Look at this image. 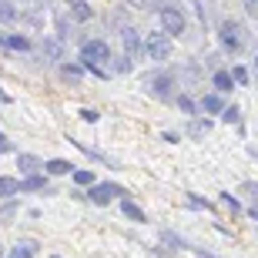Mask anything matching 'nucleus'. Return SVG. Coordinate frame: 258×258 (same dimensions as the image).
<instances>
[{
  "label": "nucleus",
  "mask_w": 258,
  "mask_h": 258,
  "mask_svg": "<svg viewBox=\"0 0 258 258\" xmlns=\"http://www.w3.org/2000/svg\"><path fill=\"white\" fill-rule=\"evenodd\" d=\"M144 50H148V57H151V60H168L174 47H171V37H164V34H154V37H148Z\"/></svg>",
  "instance_id": "f03ea898"
},
{
  "label": "nucleus",
  "mask_w": 258,
  "mask_h": 258,
  "mask_svg": "<svg viewBox=\"0 0 258 258\" xmlns=\"http://www.w3.org/2000/svg\"><path fill=\"white\" fill-rule=\"evenodd\" d=\"M221 44L228 50H241V37H238V27L231 24V20H225L221 24Z\"/></svg>",
  "instance_id": "39448f33"
},
{
  "label": "nucleus",
  "mask_w": 258,
  "mask_h": 258,
  "mask_svg": "<svg viewBox=\"0 0 258 258\" xmlns=\"http://www.w3.org/2000/svg\"><path fill=\"white\" fill-rule=\"evenodd\" d=\"M148 84H154V91H158V94H168V87H171V77H168V74H158V77H151Z\"/></svg>",
  "instance_id": "6e6552de"
},
{
  "label": "nucleus",
  "mask_w": 258,
  "mask_h": 258,
  "mask_svg": "<svg viewBox=\"0 0 258 258\" xmlns=\"http://www.w3.org/2000/svg\"><path fill=\"white\" fill-rule=\"evenodd\" d=\"M231 81H235V84H248V71H245V67H235V71H231Z\"/></svg>",
  "instance_id": "a211bd4d"
},
{
  "label": "nucleus",
  "mask_w": 258,
  "mask_h": 258,
  "mask_svg": "<svg viewBox=\"0 0 258 258\" xmlns=\"http://www.w3.org/2000/svg\"><path fill=\"white\" fill-rule=\"evenodd\" d=\"M121 208H124V215L131 221H144V211L138 208V205H134V201H124V205H121Z\"/></svg>",
  "instance_id": "9d476101"
},
{
  "label": "nucleus",
  "mask_w": 258,
  "mask_h": 258,
  "mask_svg": "<svg viewBox=\"0 0 258 258\" xmlns=\"http://www.w3.org/2000/svg\"><path fill=\"white\" fill-rule=\"evenodd\" d=\"M0 44H7V47H14V50H27V47H30L27 37H4Z\"/></svg>",
  "instance_id": "f8f14e48"
},
{
  "label": "nucleus",
  "mask_w": 258,
  "mask_h": 258,
  "mask_svg": "<svg viewBox=\"0 0 258 258\" xmlns=\"http://www.w3.org/2000/svg\"><path fill=\"white\" fill-rule=\"evenodd\" d=\"M111 57V50H107L104 40H91V44H84V50H81V60H84V67H101V60Z\"/></svg>",
  "instance_id": "f257e3e1"
},
{
  "label": "nucleus",
  "mask_w": 258,
  "mask_h": 258,
  "mask_svg": "<svg viewBox=\"0 0 258 258\" xmlns=\"http://www.w3.org/2000/svg\"><path fill=\"white\" fill-rule=\"evenodd\" d=\"M161 27H164V34H181V30H184V17H181V10L164 7V10H161Z\"/></svg>",
  "instance_id": "7ed1b4c3"
},
{
  "label": "nucleus",
  "mask_w": 258,
  "mask_h": 258,
  "mask_svg": "<svg viewBox=\"0 0 258 258\" xmlns=\"http://www.w3.org/2000/svg\"><path fill=\"white\" fill-rule=\"evenodd\" d=\"M208 131V121H195V127H191V134H205Z\"/></svg>",
  "instance_id": "b1692460"
},
{
  "label": "nucleus",
  "mask_w": 258,
  "mask_h": 258,
  "mask_svg": "<svg viewBox=\"0 0 258 258\" xmlns=\"http://www.w3.org/2000/svg\"><path fill=\"white\" fill-rule=\"evenodd\" d=\"M215 87H218V91H231V74L228 71H218V74H215Z\"/></svg>",
  "instance_id": "ddd939ff"
},
{
  "label": "nucleus",
  "mask_w": 258,
  "mask_h": 258,
  "mask_svg": "<svg viewBox=\"0 0 258 258\" xmlns=\"http://www.w3.org/2000/svg\"><path fill=\"white\" fill-rule=\"evenodd\" d=\"M10 258H34V251H30V248H14Z\"/></svg>",
  "instance_id": "5701e85b"
},
{
  "label": "nucleus",
  "mask_w": 258,
  "mask_h": 258,
  "mask_svg": "<svg viewBox=\"0 0 258 258\" xmlns=\"http://www.w3.org/2000/svg\"><path fill=\"white\" fill-rule=\"evenodd\" d=\"M71 7H74V17H77V20H87V17H91V14H94V10L87 7L84 0H74V4H71Z\"/></svg>",
  "instance_id": "9b49d317"
},
{
  "label": "nucleus",
  "mask_w": 258,
  "mask_h": 258,
  "mask_svg": "<svg viewBox=\"0 0 258 258\" xmlns=\"http://www.w3.org/2000/svg\"><path fill=\"white\" fill-rule=\"evenodd\" d=\"M44 168H47L50 174H67V171H71V164H67V161H60V158H57V161H47Z\"/></svg>",
  "instance_id": "4468645a"
},
{
  "label": "nucleus",
  "mask_w": 258,
  "mask_h": 258,
  "mask_svg": "<svg viewBox=\"0 0 258 258\" xmlns=\"http://www.w3.org/2000/svg\"><path fill=\"white\" fill-rule=\"evenodd\" d=\"M121 40H124V47H127V57H134V54H138V34H134L131 27H124Z\"/></svg>",
  "instance_id": "0eeeda50"
},
{
  "label": "nucleus",
  "mask_w": 258,
  "mask_h": 258,
  "mask_svg": "<svg viewBox=\"0 0 258 258\" xmlns=\"http://www.w3.org/2000/svg\"><path fill=\"white\" fill-rule=\"evenodd\" d=\"M14 17H17V14L10 10V4H0V20H14Z\"/></svg>",
  "instance_id": "4be33fe9"
},
{
  "label": "nucleus",
  "mask_w": 258,
  "mask_h": 258,
  "mask_svg": "<svg viewBox=\"0 0 258 258\" xmlns=\"http://www.w3.org/2000/svg\"><path fill=\"white\" fill-rule=\"evenodd\" d=\"M178 107H181V111H184V114H191V111H195V101H191V97H178Z\"/></svg>",
  "instance_id": "6ab92c4d"
},
{
  "label": "nucleus",
  "mask_w": 258,
  "mask_h": 258,
  "mask_svg": "<svg viewBox=\"0 0 258 258\" xmlns=\"http://www.w3.org/2000/svg\"><path fill=\"white\" fill-rule=\"evenodd\" d=\"M40 188H47V181H44V178H37V174H34V178H27V181H20V191H40Z\"/></svg>",
  "instance_id": "1a4fd4ad"
},
{
  "label": "nucleus",
  "mask_w": 258,
  "mask_h": 258,
  "mask_svg": "<svg viewBox=\"0 0 258 258\" xmlns=\"http://www.w3.org/2000/svg\"><path fill=\"white\" fill-rule=\"evenodd\" d=\"M20 191V181L17 178H0V198H10V195Z\"/></svg>",
  "instance_id": "423d86ee"
},
{
  "label": "nucleus",
  "mask_w": 258,
  "mask_h": 258,
  "mask_svg": "<svg viewBox=\"0 0 258 258\" xmlns=\"http://www.w3.org/2000/svg\"><path fill=\"white\" fill-rule=\"evenodd\" d=\"M17 161H20V164H24V171H37V168H44V164H40V161H37V158H30V154H20Z\"/></svg>",
  "instance_id": "2eb2a0df"
},
{
  "label": "nucleus",
  "mask_w": 258,
  "mask_h": 258,
  "mask_svg": "<svg viewBox=\"0 0 258 258\" xmlns=\"http://www.w3.org/2000/svg\"><path fill=\"white\" fill-rule=\"evenodd\" d=\"M245 10H248V14H255V17H258V0H245Z\"/></svg>",
  "instance_id": "393cba45"
},
{
  "label": "nucleus",
  "mask_w": 258,
  "mask_h": 258,
  "mask_svg": "<svg viewBox=\"0 0 258 258\" xmlns=\"http://www.w3.org/2000/svg\"><path fill=\"white\" fill-rule=\"evenodd\" d=\"M74 181H77V184H94V174H91V171H77Z\"/></svg>",
  "instance_id": "aec40b11"
},
{
  "label": "nucleus",
  "mask_w": 258,
  "mask_h": 258,
  "mask_svg": "<svg viewBox=\"0 0 258 258\" xmlns=\"http://www.w3.org/2000/svg\"><path fill=\"white\" fill-rule=\"evenodd\" d=\"M221 117H225L228 124H235V121H238V107H225V111H221Z\"/></svg>",
  "instance_id": "412c9836"
},
{
  "label": "nucleus",
  "mask_w": 258,
  "mask_h": 258,
  "mask_svg": "<svg viewBox=\"0 0 258 258\" xmlns=\"http://www.w3.org/2000/svg\"><path fill=\"white\" fill-rule=\"evenodd\" d=\"M114 195H121V188H117V184H94V188L87 191V198L94 201V205H107Z\"/></svg>",
  "instance_id": "20e7f679"
},
{
  "label": "nucleus",
  "mask_w": 258,
  "mask_h": 258,
  "mask_svg": "<svg viewBox=\"0 0 258 258\" xmlns=\"http://www.w3.org/2000/svg\"><path fill=\"white\" fill-rule=\"evenodd\" d=\"M201 107L215 114V111H221V101H218V97H215V94H208V97H205V101H201Z\"/></svg>",
  "instance_id": "f3484780"
},
{
  "label": "nucleus",
  "mask_w": 258,
  "mask_h": 258,
  "mask_svg": "<svg viewBox=\"0 0 258 258\" xmlns=\"http://www.w3.org/2000/svg\"><path fill=\"white\" fill-rule=\"evenodd\" d=\"M60 74H64V81H71V84H77V81H81V67H71V64H67L64 71H60Z\"/></svg>",
  "instance_id": "dca6fc26"
}]
</instances>
